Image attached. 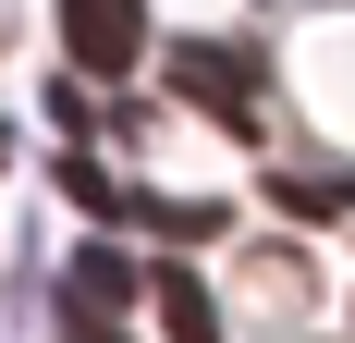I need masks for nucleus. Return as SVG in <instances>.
<instances>
[{
  "instance_id": "1",
  "label": "nucleus",
  "mask_w": 355,
  "mask_h": 343,
  "mask_svg": "<svg viewBox=\"0 0 355 343\" xmlns=\"http://www.w3.org/2000/svg\"><path fill=\"white\" fill-rule=\"evenodd\" d=\"M172 86L196 110H220L233 135L257 123V49H209V37H172Z\"/></svg>"
},
{
  "instance_id": "2",
  "label": "nucleus",
  "mask_w": 355,
  "mask_h": 343,
  "mask_svg": "<svg viewBox=\"0 0 355 343\" xmlns=\"http://www.w3.org/2000/svg\"><path fill=\"white\" fill-rule=\"evenodd\" d=\"M62 49H73V74H135L147 62V12L135 0H62Z\"/></svg>"
},
{
  "instance_id": "3",
  "label": "nucleus",
  "mask_w": 355,
  "mask_h": 343,
  "mask_svg": "<svg viewBox=\"0 0 355 343\" xmlns=\"http://www.w3.org/2000/svg\"><path fill=\"white\" fill-rule=\"evenodd\" d=\"M62 294H73V307H110V319H123V307L147 294V258H123V245H73V258H62Z\"/></svg>"
},
{
  "instance_id": "4",
  "label": "nucleus",
  "mask_w": 355,
  "mask_h": 343,
  "mask_svg": "<svg viewBox=\"0 0 355 343\" xmlns=\"http://www.w3.org/2000/svg\"><path fill=\"white\" fill-rule=\"evenodd\" d=\"M147 294H159V343H220V307L196 270H147Z\"/></svg>"
},
{
  "instance_id": "5",
  "label": "nucleus",
  "mask_w": 355,
  "mask_h": 343,
  "mask_svg": "<svg viewBox=\"0 0 355 343\" xmlns=\"http://www.w3.org/2000/svg\"><path fill=\"white\" fill-rule=\"evenodd\" d=\"M62 343H135V331H123L110 307H73V319H62Z\"/></svg>"
}]
</instances>
